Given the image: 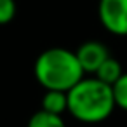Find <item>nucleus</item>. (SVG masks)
<instances>
[{"instance_id":"nucleus-1","label":"nucleus","mask_w":127,"mask_h":127,"mask_svg":"<svg viewBox=\"0 0 127 127\" xmlns=\"http://www.w3.org/2000/svg\"><path fill=\"white\" fill-rule=\"evenodd\" d=\"M117 108L111 85L96 77H84L68 91V113L84 124L106 120Z\"/></svg>"},{"instance_id":"nucleus-2","label":"nucleus","mask_w":127,"mask_h":127,"mask_svg":"<svg viewBox=\"0 0 127 127\" xmlns=\"http://www.w3.org/2000/svg\"><path fill=\"white\" fill-rule=\"evenodd\" d=\"M37 82L45 91L68 92L84 78V70L77 54L64 47H51L38 54L33 64Z\"/></svg>"},{"instance_id":"nucleus-3","label":"nucleus","mask_w":127,"mask_h":127,"mask_svg":"<svg viewBox=\"0 0 127 127\" xmlns=\"http://www.w3.org/2000/svg\"><path fill=\"white\" fill-rule=\"evenodd\" d=\"M97 16L108 33L127 37V0H99Z\"/></svg>"},{"instance_id":"nucleus-4","label":"nucleus","mask_w":127,"mask_h":127,"mask_svg":"<svg viewBox=\"0 0 127 127\" xmlns=\"http://www.w3.org/2000/svg\"><path fill=\"white\" fill-rule=\"evenodd\" d=\"M75 54H77V59H78L84 73H91V75H94L97 71V68L110 58L108 47L103 42H99V40H87V42H84L75 51Z\"/></svg>"},{"instance_id":"nucleus-5","label":"nucleus","mask_w":127,"mask_h":127,"mask_svg":"<svg viewBox=\"0 0 127 127\" xmlns=\"http://www.w3.org/2000/svg\"><path fill=\"white\" fill-rule=\"evenodd\" d=\"M47 113L61 115L68 111V92L64 91H45L42 96V108Z\"/></svg>"},{"instance_id":"nucleus-6","label":"nucleus","mask_w":127,"mask_h":127,"mask_svg":"<svg viewBox=\"0 0 127 127\" xmlns=\"http://www.w3.org/2000/svg\"><path fill=\"white\" fill-rule=\"evenodd\" d=\"M122 75H124V70H122L120 61H118L117 58H111V56H110V58L97 68V71L94 73L96 78H99L101 82H104V84H108V85L117 84V80H118Z\"/></svg>"},{"instance_id":"nucleus-7","label":"nucleus","mask_w":127,"mask_h":127,"mask_svg":"<svg viewBox=\"0 0 127 127\" xmlns=\"http://www.w3.org/2000/svg\"><path fill=\"white\" fill-rule=\"evenodd\" d=\"M26 127H66V124L61 115H54V113L38 110L30 117Z\"/></svg>"},{"instance_id":"nucleus-8","label":"nucleus","mask_w":127,"mask_h":127,"mask_svg":"<svg viewBox=\"0 0 127 127\" xmlns=\"http://www.w3.org/2000/svg\"><path fill=\"white\" fill-rule=\"evenodd\" d=\"M111 89H113V97H115L117 108L127 111V71H124V75L117 80V84L111 85Z\"/></svg>"},{"instance_id":"nucleus-9","label":"nucleus","mask_w":127,"mask_h":127,"mask_svg":"<svg viewBox=\"0 0 127 127\" xmlns=\"http://www.w3.org/2000/svg\"><path fill=\"white\" fill-rule=\"evenodd\" d=\"M16 2L14 0H0V25H7L16 18Z\"/></svg>"}]
</instances>
